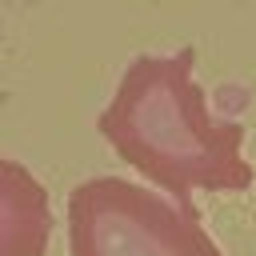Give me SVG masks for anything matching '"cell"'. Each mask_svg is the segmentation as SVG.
<instances>
[{
	"instance_id": "1",
	"label": "cell",
	"mask_w": 256,
	"mask_h": 256,
	"mask_svg": "<svg viewBox=\"0 0 256 256\" xmlns=\"http://www.w3.org/2000/svg\"><path fill=\"white\" fill-rule=\"evenodd\" d=\"M196 48L172 56H136L112 104L96 116L100 136L152 184L168 188L184 212L192 208V188L240 192L256 180L240 156L244 124L212 120L204 88L192 80Z\"/></svg>"
},
{
	"instance_id": "2",
	"label": "cell",
	"mask_w": 256,
	"mask_h": 256,
	"mask_svg": "<svg viewBox=\"0 0 256 256\" xmlns=\"http://www.w3.org/2000/svg\"><path fill=\"white\" fill-rule=\"evenodd\" d=\"M72 256H220L200 212L164 204L120 176H92L68 196Z\"/></svg>"
},
{
	"instance_id": "3",
	"label": "cell",
	"mask_w": 256,
	"mask_h": 256,
	"mask_svg": "<svg viewBox=\"0 0 256 256\" xmlns=\"http://www.w3.org/2000/svg\"><path fill=\"white\" fill-rule=\"evenodd\" d=\"M4 192H0V256H44L52 216L44 184L16 160L0 164Z\"/></svg>"
}]
</instances>
